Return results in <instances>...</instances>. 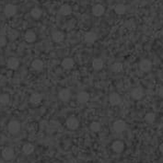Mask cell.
Segmentation results:
<instances>
[{"label": "cell", "instance_id": "obj_1", "mask_svg": "<svg viewBox=\"0 0 163 163\" xmlns=\"http://www.w3.org/2000/svg\"><path fill=\"white\" fill-rule=\"evenodd\" d=\"M8 129L9 132L12 135H16L19 132L20 130V123L19 122H18L17 120H12L9 122V125H8Z\"/></svg>", "mask_w": 163, "mask_h": 163}, {"label": "cell", "instance_id": "obj_2", "mask_svg": "<svg viewBox=\"0 0 163 163\" xmlns=\"http://www.w3.org/2000/svg\"><path fill=\"white\" fill-rule=\"evenodd\" d=\"M126 128V124L123 120H117L113 123V130L116 133H122Z\"/></svg>", "mask_w": 163, "mask_h": 163}, {"label": "cell", "instance_id": "obj_3", "mask_svg": "<svg viewBox=\"0 0 163 163\" xmlns=\"http://www.w3.org/2000/svg\"><path fill=\"white\" fill-rule=\"evenodd\" d=\"M4 12H5V15L9 18L13 17L17 13V7L15 5H12V4H8L5 7Z\"/></svg>", "mask_w": 163, "mask_h": 163}, {"label": "cell", "instance_id": "obj_4", "mask_svg": "<svg viewBox=\"0 0 163 163\" xmlns=\"http://www.w3.org/2000/svg\"><path fill=\"white\" fill-rule=\"evenodd\" d=\"M2 158L5 160H11L14 158V150L11 147H5L2 150Z\"/></svg>", "mask_w": 163, "mask_h": 163}, {"label": "cell", "instance_id": "obj_5", "mask_svg": "<svg viewBox=\"0 0 163 163\" xmlns=\"http://www.w3.org/2000/svg\"><path fill=\"white\" fill-rule=\"evenodd\" d=\"M139 68H140V70H142L143 72H148V71H150V69L152 68V64L149 60L143 59L139 64Z\"/></svg>", "mask_w": 163, "mask_h": 163}, {"label": "cell", "instance_id": "obj_6", "mask_svg": "<svg viewBox=\"0 0 163 163\" xmlns=\"http://www.w3.org/2000/svg\"><path fill=\"white\" fill-rule=\"evenodd\" d=\"M58 97H59V99H60L62 102H68V101H69L70 97H71L70 90H69V89H67V88L62 89V90L59 92Z\"/></svg>", "mask_w": 163, "mask_h": 163}, {"label": "cell", "instance_id": "obj_7", "mask_svg": "<svg viewBox=\"0 0 163 163\" xmlns=\"http://www.w3.org/2000/svg\"><path fill=\"white\" fill-rule=\"evenodd\" d=\"M79 125V123L77 118L70 117L67 120V127L70 130H76Z\"/></svg>", "mask_w": 163, "mask_h": 163}, {"label": "cell", "instance_id": "obj_8", "mask_svg": "<svg viewBox=\"0 0 163 163\" xmlns=\"http://www.w3.org/2000/svg\"><path fill=\"white\" fill-rule=\"evenodd\" d=\"M104 12H105L104 7L102 5H100V4L94 6L93 9H92V13L95 17H101L104 14Z\"/></svg>", "mask_w": 163, "mask_h": 163}, {"label": "cell", "instance_id": "obj_9", "mask_svg": "<svg viewBox=\"0 0 163 163\" xmlns=\"http://www.w3.org/2000/svg\"><path fill=\"white\" fill-rule=\"evenodd\" d=\"M8 68L9 69H12V70H16L19 66V61L18 58L16 57H10L9 60H8Z\"/></svg>", "mask_w": 163, "mask_h": 163}, {"label": "cell", "instance_id": "obj_10", "mask_svg": "<svg viewBox=\"0 0 163 163\" xmlns=\"http://www.w3.org/2000/svg\"><path fill=\"white\" fill-rule=\"evenodd\" d=\"M131 96H132V98L134 100H137V101L141 100L143 98V96H144V91H143V89L141 88H134L132 90Z\"/></svg>", "mask_w": 163, "mask_h": 163}, {"label": "cell", "instance_id": "obj_11", "mask_svg": "<svg viewBox=\"0 0 163 163\" xmlns=\"http://www.w3.org/2000/svg\"><path fill=\"white\" fill-rule=\"evenodd\" d=\"M109 102L112 105L115 106V105H118L121 103L122 99L118 93H112L109 97Z\"/></svg>", "mask_w": 163, "mask_h": 163}, {"label": "cell", "instance_id": "obj_12", "mask_svg": "<svg viewBox=\"0 0 163 163\" xmlns=\"http://www.w3.org/2000/svg\"><path fill=\"white\" fill-rule=\"evenodd\" d=\"M52 39H53L54 42L59 43H62V42L64 41V33H63L62 31L57 30V31H54V33L52 34Z\"/></svg>", "mask_w": 163, "mask_h": 163}, {"label": "cell", "instance_id": "obj_13", "mask_svg": "<svg viewBox=\"0 0 163 163\" xmlns=\"http://www.w3.org/2000/svg\"><path fill=\"white\" fill-rule=\"evenodd\" d=\"M124 148V145L122 141H114L112 145V149L115 153H121Z\"/></svg>", "mask_w": 163, "mask_h": 163}, {"label": "cell", "instance_id": "obj_14", "mask_svg": "<svg viewBox=\"0 0 163 163\" xmlns=\"http://www.w3.org/2000/svg\"><path fill=\"white\" fill-rule=\"evenodd\" d=\"M97 39V35L94 33L92 31H89V32H87L84 36V40L87 43H94L95 41Z\"/></svg>", "mask_w": 163, "mask_h": 163}, {"label": "cell", "instance_id": "obj_15", "mask_svg": "<svg viewBox=\"0 0 163 163\" xmlns=\"http://www.w3.org/2000/svg\"><path fill=\"white\" fill-rule=\"evenodd\" d=\"M42 100H43V97L39 93H33L29 98V102L32 104H34V105H37V104L41 103Z\"/></svg>", "mask_w": 163, "mask_h": 163}, {"label": "cell", "instance_id": "obj_16", "mask_svg": "<svg viewBox=\"0 0 163 163\" xmlns=\"http://www.w3.org/2000/svg\"><path fill=\"white\" fill-rule=\"evenodd\" d=\"M74 60L72 58H64L62 62V67L64 69H71L74 67Z\"/></svg>", "mask_w": 163, "mask_h": 163}, {"label": "cell", "instance_id": "obj_17", "mask_svg": "<svg viewBox=\"0 0 163 163\" xmlns=\"http://www.w3.org/2000/svg\"><path fill=\"white\" fill-rule=\"evenodd\" d=\"M25 41L29 43H34L36 41V34L34 33L33 31L31 30H29L25 33Z\"/></svg>", "mask_w": 163, "mask_h": 163}, {"label": "cell", "instance_id": "obj_18", "mask_svg": "<svg viewBox=\"0 0 163 163\" xmlns=\"http://www.w3.org/2000/svg\"><path fill=\"white\" fill-rule=\"evenodd\" d=\"M88 100H89L88 93H87L85 91H81V92L78 93V102H80V103H86V102H88Z\"/></svg>", "mask_w": 163, "mask_h": 163}, {"label": "cell", "instance_id": "obj_19", "mask_svg": "<svg viewBox=\"0 0 163 163\" xmlns=\"http://www.w3.org/2000/svg\"><path fill=\"white\" fill-rule=\"evenodd\" d=\"M31 68L35 71H41L43 68V63L40 59H36L31 63Z\"/></svg>", "mask_w": 163, "mask_h": 163}, {"label": "cell", "instance_id": "obj_20", "mask_svg": "<svg viewBox=\"0 0 163 163\" xmlns=\"http://www.w3.org/2000/svg\"><path fill=\"white\" fill-rule=\"evenodd\" d=\"M92 67L95 70H101L103 68V61L100 58H95L92 61Z\"/></svg>", "mask_w": 163, "mask_h": 163}, {"label": "cell", "instance_id": "obj_21", "mask_svg": "<svg viewBox=\"0 0 163 163\" xmlns=\"http://www.w3.org/2000/svg\"><path fill=\"white\" fill-rule=\"evenodd\" d=\"M33 151H34V146L30 143L25 144L22 147V152L25 155H30L31 153H33Z\"/></svg>", "mask_w": 163, "mask_h": 163}, {"label": "cell", "instance_id": "obj_22", "mask_svg": "<svg viewBox=\"0 0 163 163\" xmlns=\"http://www.w3.org/2000/svg\"><path fill=\"white\" fill-rule=\"evenodd\" d=\"M60 14L63 15V16H68L71 14L72 12V9L70 6L68 5H63L61 8H60V10H59Z\"/></svg>", "mask_w": 163, "mask_h": 163}, {"label": "cell", "instance_id": "obj_23", "mask_svg": "<svg viewBox=\"0 0 163 163\" xmlns=\"http://www.w3.org/2000/svg\"><path fill=\"white\" fill-rule=\"evenodd\" d=\"M114 11H115V13L118 14V15H123V14L125 13V11H126V8H125V6L123 5V4H118V5L115 6V8H114Z\"/></svg>", "mask_w": 163, "mask_h": 163}, {"label": "cell", "instance_id": "obj_24", "mask_svg": "<svg viewBox=\"0 0 163 163\" xmlns=\"http://www.w3.org/2000/svg\"><path fill=\"white\" fill-rule=\"evenodd\" d=\"M123 64H122V63L117 62V63L113 64L112 70H113V72H115V73H120V72L123 71Z\"/></svg>", "mask_w": 163, "mask_h": 163}, {"label": "cell", "instance_id": "obj_25", "mask_svg": "<svg viewBox=\"0 0 163 163\" xmlns=\"http://www.w3.org/2000/svg\"><path fill=\"white\" fill-rule=\"evenodd\" d=\"M30 15L31 17L37 19H40L41 16H42V10L38 8H34V9H32L31 11H30Z\"/></svg>", "mask_w": 163, "mask_h": 163}, {"label": "cell", "instance_id": "obj_26", "mask_svg": "<svg viewBox=\"0 0 163 163\" xmlns=\"http://www.w3.org/2000/svg\"><path fill=\"white\" fill-rule=\"evenodd\" d=\"M8 37H9V40H11V41L16 40V39L19 37V32H18V30H16V29H10V30L8 32Z\"/></svg>", "mask_w": 163, "mask_h": 163}, {"label": "cell", "instance_id": "obj_27", "mask_svg": "<svg viewBox=\"0 0 163 163\" xmlns=\"http://www.w3.org/2000/svg\"><path fill=\"white\" fill-rule=\"evenodd\" d=\"M9 95L7 93H4L2 95H0V103L2 104H8L9 102Z\"/></svg>", "mask_w": 163, "mask_h": 163}, {"label": "cell", "instance_id": "obj_28", "mask_svg": "<svg viewBox=\"0 0 163 163\" xmlns=\"http://www.w3.org/2000/svg\"><path fill=\"white\" fill-rule=\"evenodd\" d=\"M155 119H156V115H155L153 113H147L146 116H145V120H146V122L148 123H154Z\"/></svg>", "mask_w": 163, "mask_h": 163}, {"label": "cell", "instance_id": "obj_29", "mask_svg": "<svg viewBox=\"0 0 163 163\" xmlns=\"http://www.w3.org/2000/svg\"><path fill=\"white\" fill-rule=\"evenodd\" d=\"M90 130L93 132H99L101 130V123L98 122H93L90 124Z\"/></svg>", "mask_w": 163, "mask_h": 163}, {"label": "cell", "instance_id": "obj_30", "mask_svg": "<svg viewBox=\"0 0 163 163\" xmlns=\"http://www.w3.org/2000/svg\"><path fill=\"white\" fill-rule=\"evenodd\" d=\"M7 44V39L4 36H0V47H4Z\"/></svg>", "mask_w": 163, "mask_h": 163}, {"label": "cell", "instance_id": "obj_31", "mask_svg": "<svg viewBox=\"0 0 163 163\" xmlns=\"http://www.w3.org/2000/svg\"><path fill=\"white\" fill-rule=\"evenodd\" d=\"M158 94H159V96L163 99V87L160 88V89H159V91H158Z\"/></svg>", "mask_w": 163, "mask_h": 163}, {"label": "cell", "instance_id": "obj_32", "mask_svg": "<svg viewBox=\"0 0 163 163\" xmlns=\"http://www.w3.org/2000/svg\"><path fill=\"white\" fill-rule=\"evenodd\" d=\"M159 151H160L161 153H163V143L159 145Z\"/></svg>", "mask_w": 163, "mask_h": 163}, {"label": "cell", "instance_id": "obj_33", "mask_svg": "<svg viewBox=\"0 0 163 163\" xmlns=\"http://www.w3.org/2000/svg\"><path fill=\"white\" fill-rule=\"evenodd\" d=\"M162 47H163V43H162Z\"/></svg>", "mask_w": 163, "mask_h": 163}]
</instances>
